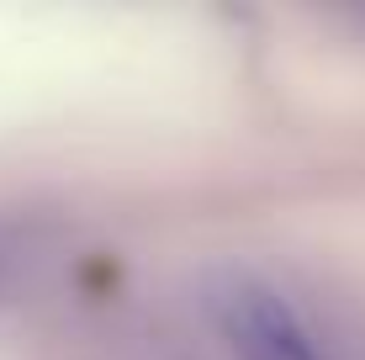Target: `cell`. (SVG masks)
I'll return each mask as SVG.
<instances>
[{
	"label": "cell",
	"mask_w": 365,
	"mask_h": 360,
	"mask_svg": "<svg viewBox=\"0 0 365 360\" xmlns=\"http://www.w3.org/2000/svg\"><path fill=\"white\" fill-rule=\"evenodd\" d=\"M201 302L238 360H339L323 329H312V318L265 276L217 270L201 287Z\"/></svg>",
	"instance_id": "cell-1"
}]
</instances>
